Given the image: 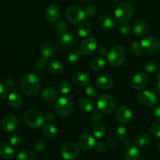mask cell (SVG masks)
Wrapping results in <instances>:
<instances>
[{
	"instance_id": "39",
	"label": "cell",
	"mask_w": 160,
	"mask_h": 160,
	"mask_svg": "<svg viewBox=\"0 0 160 160\" xmlns=\"http://www.w3.org/2000/svg\"><path fill=\"white\" fill-rule=\"evenodd\" d=\"M116 136L120 141H123L126 139L127 136H128V130L124 125H120L117 129L116 131Z\"/></svg>"
},
{
	"instance_id": "56",
	"label": "cell",
	"mask_w": 160,
	"mask_h": 160,
	"mask_svg": "<svg viewBox=\"0 0 160 160\" xmlns=\"http://www.w3.org/2000/svg\"><path fill=\"white\" fill-rule=\"evenodd\" d=\"M156 89L157 91V93H159L160 94V82H157L156 84Z\"/></svg>"
},
{
	"instance_id": "8",
	"label": "cell",
	"mask_w": 160,
	"mask_h": 160,
	"mask_svg": "<svg viewBox=\"0 0 160 160\" xmlns=\"http://www.w3.org/2000/svg\"><path fill=\"white\" fill-rule=\"evenodd\" d=\"M79 146L76 143L69 141L65 143L61 147V156L65 160H73L79 155Z\"/></svg>"
},
{
	"instance_id": "46",
	"label": "cell",
	"mask_w": 160,
	"mask_h": 160,
	"mask_svg": "<svg viewBox=\"0 0 160 160\" xmlns=\"http://www.w3.org/2000/svg\"><path fill=\"white\" fill-rule=\"evenodd\" d=\"M4 86H6V88L7 89V90H13L14 89H16V84L14 83L13 79L10 78H6V80L4 81Z\"/></svg>"
},
{
	"instance_id": "14",
	"label": "cell",
	"mask_w": 160,
	"mask_h": 160,
	"mask_svg": "<svg viewBox=\"0 0 160 160\" xmlns=\"http://www.w3.org/2000/svg\"><path fill=\"white\" fill-rule=\"evenodd\" d=\"M148 83V75L144 72H138L131 79V86L137 90L143 89Z\"/></svg>"
},
{
	"instance_id": "2",
	"label": "cell",
	"mask_w": 160,
	"mask_h": 160,
	"mask_svg": "<svg viewBox=\"0 0 160 160\" xmlns=\"http://www.w3.org/2000/svg\"><path fill=\"white\" fill-rule=\"evenodd\" d=\"M134 14V7L129 3H123L118 5L114 12L117 21L120 24H126L131 20Z\"/></svg>"
},
{
	"instance_id": "40",
	"label": "cell",
	"mask_w": 160,
	"mask_h": 160,
	"mask_svg": "<svg viewBox=\"0 0 160 160\" xmlns=\"http://www.w3.org/2000/svg\"><path fill=\"white\" fill-rule=\"evenodd\" d=\"M33 147L35 151L37 152H42L45 149V142L44 140L38 138V139H36L35 141L33 143Z\"/></svg>"
},
{
	"instance_id": "6",
	"label": "cell",
	"mask_w": 160,
	"mask_h": 160,
	"mask_svg": "<svg viewBox=\"0 0 160 160\" xmlns=\"http://www.w3.org/2000/svg\"><path fill=\"white\" fill-rule=\"evenodd\" d=\"M55 110L61 118H67L73 111V104L71 100L67 97H59L56 102Z\"/></svg>"
},
{
	"instance_id": "32",
	"label": "cell",
	"mask_w": 160,
	"mask_h": 160,
	"mask_svg": "<svg viewBox=\"0 0 160 160\" xmlns=\"http://www.w3.org/2000/svg\"><path fill=\"white\" fill-rule=\"evenodd\" d=\"M16 160H37V155L31 151L24 150L17 154Z\"/></svg>"
},
{
	"instance_id": "13",
	"label": "cell",
	"mask_w": 160,
	"mask_h": 160,
	"mask_svg": "<svg viewBox=\"0 0 160 160\" xmlns=\"http://www.w3.org/2000/svg\"><path fill=\"white\" fill-rule=\"evenodd\" d=\"M116 118L120 124L128 123L132 119L131 110L125 105L120 106L116 111Z\"/></svg>"
},
{
	"instance_id": "33",
	"label": "cell",
	"mask_w": 160,
	"mask_h": 160,
	"mask_svg": "<svg viewBox=\"0 0 160 160\" xmlns=\"http://www.w3.org/2000/svg\"><path fill=\"white\" fill-rule=\"evenodd\" d=\"M43 134L47 138H53L56 135V127L52 123H47L43 126Z\"/></svg>"
},
{
	"instance_id": "19",
	"label": "cell",
	"mask_w": 160,
	"mask_h": 160,
	"mask_svg": "<svg viewBox=\"0 0 160 160\" xmlns=\"http://www.w3.org/2000/svg\"><path fill=\"white\" fill-rule=\"evenodd\" d=\"M95 83L99 89H108L113 85V78L108 74H102L97 77Z\"/></svg>"
},
{
	"instance_id": "51",
	"label": "cell",
	"mask_w": 160,
	"mask_h": 160,
	"mask_svg": "<svg viewBox=\"0 0 160 160\" xmlns=\"http://www.w3.org/2000/svg\"><path fill=\"white\" fill-rule=\"evenodd\" d=\"M7 93L8 90L6 88V86L2 83H0V100L4 99L7 96Z\"/></svg>"
},
{
	"instance_id": "38",
	"label": "cell",
	"mask_w": 160,
	"mask_h": 160,
	"mask_svg": "<svg viewBox=\"0 0 160 160\" xmlns=\"http://www.w3.org/2000/svg\"><path fill=\"white\" fill-rule=\"evenodd\" d=\"M131 49L133 51V53H134V55L138 56H142V53H143V49H142L141 43H139L137 41H133L131 43Z\"/></svg>"
},
{
	"instance_id": "49",
	"label": "cell",
	"mask_w": 160,
	"mask_h": 160,
	"mask_svg": "<svg viewBox=\"0 0 160 160\" xmlns=\"http://www.w3.org/2000/svg\"><path fill=\"white\" fill-rule=\"evenodd\" d=\"M84 13H85V15L87 16V17H92L95 14V13H96V9H95V8L94 7V6H89L86 7L85 10H84Z\"/></svg>"
},
{
	"instance_id": "16",
	"label": "cell",
	"mask_w": 160,
	"mask_h": 160,
	"mask_svg": "<svg viewBox=\"0 0 160 160\" xmlns=\"http://www.w3.org/2000/svg\"><path fill=\"white\" fill-rule=\"evenodd\" d=\"M18 125V120L13 115H7L2 119V128L5 132L11 133L17 129Z\"/></svg>"
},
{
	"instance_id": "3",
	"label": "cell",
	"mask_w": 160,
	"mask_h": 160,
	"mask_svg": "<svg viewBox=\"0 0 160 160\" xmlns=\"http://www.w3.org/2000/svg\"><path fill=\"white\" fill-rule=\"evenodd\" d=\"M126 60V52L123 46L120 45H114L107 55V61L112 67L121 66Z\"/></svg>"
},
{
	"instance_id": "24",
	"label": "cell",
	"mask_w": 160,
	"mask_h": 160,
	"mask_svg": "<svg viewBox=\"0 0 160 160\" xmlns=\"http://www.w3.org/2000/svg\"><path fill=\"white\" fill-rule=\"evenodd\" d=\"M98 24L103 30L110 31L115 27V20L111 16L103 15L98 20Z\"/></svg>"
},
{
	"instance_id": "36",
	"label": "cell",
	"mask_w": 160,
	"mask_h": 160,
	"mask_svg": "<svg viewBox=\"0 0 160 160\" xmlns=\"http://www.w3.org/2000/svg\"><path fill=\"white\" fill-rule=\"evenodd\" d=\"M57 89L59 93L62 95H67L70 93V84L67 81H61L58 84Z\"/></svg>"
},
{
	"instance_id": "54",
	"label": "cell",
	"mask_w": 160,
	"mask_h": 160,
	"mask_svg": "<svg viewBox=\"0 0 160 160\" xmlns=\"http://www.w3.org/2000/svg\"><path fill=\"white\" fill-rule=\"evenodd\" d=\"M44 119L48 122H52L55 119V115L52 112H48L44 115Z\"/></svg>"
},
{
	"instance_id": "48",
	"label": "cell",
	"mask_w": 160,
	"mask_h": 160,
	"mask_svg": "<svg viewBox=\"0 0 160 160\" xmlns=\"http://www.w3.org/2000/svg\"><path fill=\"white\" fill-rule=\"evenodd\" d=\"M120 33L124 36H129L130 34L131 33V29L130 28L129 25L128 24H123L120 27Z\"/></svg>"
},
{
	"instance_id": "22",
	"label": "cell",
	"mask_w": 160,
	"mask_h": 160,
	"mask_svg": "<svg viewBox=\"0 0 160 160\" xmlns=\"http://www.w3.org/2000/svg\"><path fill=\"white\" fill-rule=\"evenodd\" d=\"M59 93V91L56 88L52 87V86H48L42 91V97L45 101L52 102L56 100H58Z\"/></svg>"
},
{
	"instance_id": "5",
	"label": "cell",
	"mask_w": 160,
	"mask_h": 160,
	"mask_svg": "<svg viewBox=\"0 0 160 160\" xmlns=\"http://www.w3.org/2000/svg\"><path fill=\"white\" fill-rule=\"evenodd\" d=\"M96 105L100 112L110 114L115 111L117 104L113 97L109 94H103L98 98Z\"/></svg>"
},
{
	"instance_id": "43",
	"label": "cell",
	"mask_w": 160,
	"mask_h": 160,
	"mask_svg": "<svg viewBox=\"0 0 160 160\" xmlns=\"http://www.w3.org/2000/svg\"><path fill=\"white\" fill-rule=\"evenodd\" d=\"M150 133L156 138H160V125L158 123H153L150 126Z\"/></svg>"
},
{
	"instance_id": "21",
	"label": "cell",
	"mask_w": 160,
	"mask_h": 160,
	"mask_svg": "<svg viewBox=\"0 0 160 160\" xmlns=\"http://www.w3.org/2000/svg\"><path fill=\"white\" fill-rule=\"evenodd\" d=\"M148 31V25L144 20H137L134 21L132 26V31L137 37H142L145 35Z\"/></svg>"
},
{
	"instance_id": "45",
	"label": "cell",
	"mask_w": 160,
	"mask_h": 160,
	"mask_svg": "<svg viewBox=\"0 0 160 160\" xmlns=\"http://www.w3.org/2000/svg\"><path fill=\"white\" fill-rule=\"evenodd\" d=\"M47 64H48L47 58L44 57V56H42V57L38 58V59L36 61L35 67L36 68L38 69V70H42V69H44L45 67H46Z\"/></svg>"
},
{
	"instance_id": "34",
	"label": "cell",
	"mask_w": 160,
	"mask_h": 160,
	"mask_svg": "<svg viewBox=\"0 0 160 160\" xmlns=\"http://www.w3.org/2000/svg\"><path fill=\"white\" fill-rule=\"evenodd\" d=\"M92 132H93L94 136L96 138H102L104 136L106 133V127L102 123L97 122L93 125L92 128Z\"/></svg>"
},
{
	"instance_id": "35",
	"label": "cell",
	"mask_w": 160,
	"mask_h": 160,
	"mask_svg": "<svg viewBox=\"0 0 160 160\" xmlns=\"http://www.w3.org/2000/svg\"><path fill=\"white\" fill-rule=\"evenodd\" d=\"M135 144L138 146H145L151 141V138L146 133H140L135 137Z\"/></svg>"
},
{
	"instance_id": "10",
	"label": "cell",
	"mask_w": 160,
	"mask_h": 160,
	"mask_svg": "<svg viewBox=\"0 0 160 160\" xmlns=\"http://www.w3.org/2000/svg\"><path fill=\"white\" fill-rule=\"evenodd\" d=\"M138 100L142 105L145 107H153L157 103V97L154 93L145 90L138 94Z\"/></svg>"
},
{
	"instance_id": "26",
	"label": "cell",
	"mask_w": 160,
	"mask_h": 160,
	"mask_svg": "<svg viewBox=\"0 0 160 160\" xmlns=\"http://www.w3.org/2000/svg\"><path fill=\"white\" fill-rule=\"evenodd\" d=\"M79 108L84 112H91L94 109V102L88 97H82L78 102Z\"/></svg>"
},
{
	"instance_id": "7",
	"label": "cell",
	"mask_w": 160,
	"mask_h": 160,
	"mask_svg": "<svg viewBox=\"0 0 160 160\" xmlns=\"http://www.w3.org/2000/svg\"><path fill=\"white\" fill-rule=\"evenodd\" d=\"M143 51L149 54H155L160 51V41L156 36H146L141 41Z\"/></svg>"
},
{
	"instance_id": "11",
	"label": "cell",
	"mask_w": 160,
	"mask_h": 160,
	"mask_svg": "<svg viewBox=\"0 0 160 160\" xmlns=\"http://www.w3.org/2000/svg\"><path fill=\"white\" fill-rule=\"evenodd\" d=\"M58 42L61 47L64 49L72 48L78 42V39L76 35L71 32H67L61 35L58 39Z\"/></svg>"
},
{
	"instance_id": "52",
	"label": "cell",
	"mask_w": 160,
	"mask_h": 160,
	"mask_svg": "<svg viewBox=\"0 0 160 160\" xmlns=\"http://www.w3.org/2000/svg\"><path fill=\"white\" fill-rule=\"evenodd\" d=\"M95 149L97 152H98V153H103V152H106V146L103 144H102V143H98V144H95Z\"/></svg>"
},
{
	"instance_id": "47",
	"label": "cell",
	"mask_w": 160,
	"mask_h": 160,
	"mask_svg": "<svg viewBox=\"0 0 160 160\" xmlns=\"http://www.w3.org/2000/svg\"><path fill=\"white\" fill-rule=\"evenodd\" d=\"M102 119V112H100L99 111H95L91 114V120L92 122H99L100 120Z\"/></svg>"
},
{
	"instance_id": "53",
	"label": "cell",
	"mask_w": 160,
	"mask_h": 160,
	"mask_svg": "<svg viewBox=\"0 0 160 160\" xmlns=\"http://www.w3.org/2000/svg\"><path fill=\"white\" fill-rule=\"evenodd\" d=\"M109 52V51L108 50V49L105 46H101L98 49V54L100 55V56H107Z\"/></svg>"
},
{
	"instance_id": "58",
	"label": "cell",
	"mask_w": 160,
	"mask_h": 160,
	"mask_svg": "<svg viewBox=\"0 0 160 160\" xmlns=\"http://www.w3.org/2000/svg\"><path fill=\"white\" fill-rule=\"evenodd\" d=\"M112 2H113L114 3H120V1H121V0H112Z\"/></svg>"
},
{
	"instance_id": "1",
	"label": "cell",
	"mask_w": 160,
	"mask_h": 160,
	"mask_svg": "<svg viewBox=\"0 0 160 160\" xmlns=\"http://www.w3.org/2000/svg\"><path fill=\"white\" fill-rule=\"evenodd\" d=\"M40 78L34 73H27L22 77L20 82V89L22 92L29 97L38 95L40 91Z\"/></svg>"
},
{
	"instance_id": "18",
	"label": "cell",
	"mask_w": 160,
	"mask_h": 160,
	"mask_svg": "<svg viewBox=\"0 0 160 160\" xmlns=\"http://www.w3.org/2000/svg\"><path fill=\"white\" fill-rule=\"evenodd\" d=\"M40 52L42 56L45 58H50L56 53V46L51 41H46L41 44Z\"/></svg>"
},
{
	"instance_id": "42",
	"label": "cell",
	"mask_w": 160,
	"mask_h": 160,
	"mask_svg": "<svg viewBox=\"0 0 160 160\" xmlns=\"http://www.w3.org/2000/svg\"><path fill=\"white\" fill-rule=\"evenodd\" d=\"M85 92L89 97H95L98 95V89L93 85H88Z\"/></svg>"
},
{
	"instance_id": "59",
	"label": "cell",
	"mask_w": 160,
	"mask_h": 160,
	"mask_svg": "<svg viewBox=\"0 0 160 160\" xmlns=\"http://www.w3.org/2000/svg\"><path fill=\"white\" fill-rule=\"evenodd\" d=\"M159 154H160V143H159Z\"/></svg>"
},
{
	"instance_id": "27",
	"label": "cell",
	"mask_w": 160,
	"mask_h": 160,
	"mask_svg": "<svg viewBox=\"0 0 160 160\" xmlns=\"http://www.w3.org/2000/svg\"><path fill=\"white\" fill-rule=\"evenodd\" d=\"M48 68L53 75H59L63 72V64L58 60H53L49 62Z\"/></svg>"
},
{
	"instance_id": "41",
	"label": "cell",
	"mask_w": 160,
	"mask_h": 160,
	"mask_svg": "<svg viewBox=\"0 0 160 160\" xmlns=\"http://www.w3.org/2000/svg\"><path fill=\"white\" fill-rule=\"evenodd\" d=\"M8 141H9V144L11 145L14 146V147H17V146L20 145V144L21 143V138H20V136L18 134L13 133V134H11L9 136Z\"/></svg>"
},
{
	"instance_id": "37",
	"label": "cell",
	"mask_w": 160,
	"mask_h": 160,
	"mask_svg": "<svg viewBox=\"0 0 160 160\" xmlns=\"http://www.w3.org/2000/svg\"><path fill=\"white\" fill-rule=\"evenodd\" d=\"M158 64L155 61H149L145 64V71L148 74H153L157 71Z\"/></svg>"
},
{
	"instance_id": "20",
	"label": "cell",
	"mask_w": 160,
	"mask_h": 160,
	"mask_svg": "<svg viewBox=\"0 0 160 160\" xmlns=\"http://www.w3.org/2000/svg\"><path fill=\"white\" fill-rule=\"evenodd\" d=\"M72 80L73 83L79 86H87L90 83V76L88 74L82 71L74 72L72 75Z\"/></svg>"
},
{
	"instance_id": "57",
	"label": "cell",
	"mask_w": 160,
	"mask_h": 160,
	"mask_svg": "<svg viewBox=\"0 0 160 160\" xmlns=\"http://www.w3.org/2000/svg\"><path fill=\"white\" fill-rule=\"evenodd\" d=\"M156 79L158 82H160V72H157V74H156Z\"/></svg>"
},
{
	"instance_id": "55",
	"label": "cell",
	"mask_w": 160,
	"mask_h": 160,
	"mask_svg": "<svg viewBox=\"0 0 160 160\" xmlns=\"http://www.w3.org/2000/svg\"><path fill=\"white\" fill-rule=\"evenodd\" d=\"M153 116L155 119L160 123V107H156L153 111Z\"/></svg>"
},
{
	"instance_id": "12",
	"label": "cell",
	"mask_w": 160,
	"mask_h": 160,
	"mask_svg": "<svg viewBox=\"0 0 160 160\" xmlns=\"http://www.w3.org/2000/svg\"><path fill=\"white\" fill-rule=\"evenodd\" d=\"M97 49V41L94 37H87L81 45V53L86 56H91L95 52Z\"/></svg>"
},
{
	"instance_id": "28",
	"label": "cell",
	"mask_w": 160,
	"mask_h": 160,
	"mask_svg": "<svg viewBox=\"0 0 160 160\" xmlns=\"http://www.w3.org/2000/svg\"><path fill=\"white\" fill-rule=\"evenodd\" d=\"M14 151L8 144L1 143L0 144V156L5 159H10L13 157Z\"/></svg>"
},
{
	"instance_id": "44",
	"label": "cell",
	"mask_w": 160,
	"mask_h": 160,
	"mask_svg": "<svg viewBox=\"0 0 160 160\" xmlns=\"http://www.w3.org/2000/svg\"><path fill=\"white\" fill-rule=\"evenodd\" d=\"M55 28H56V31H57L58 33H59L60 35H62L67 33V25L65 22L60 21L58 22V23L56 24V26H55Z\"/></svg>"
},
{
	"instance_id": "50",
	"label": "cell",
	"mask_w": 160,
	"mask_h": 160,
	"mask_svg": "<svg viewBox=\"0 0 160 160\" xmlns=\"http://www.w3.org/2000/svg\"><path fill=\"white\" fill-rule=\"evenodd\" d=\"M106 142H107V144L109 145V147H112V148L115 149L117 147V141L113 137H112V136H107L106 137Z\"/></svg>"
},
{
	"instance_id": "29",
	"label": "cell",
	"mask_w": 160,
	"mask_h": 160,
	"mask_svg": "<svg viewBox=\"0 0 160 160\" xmlns=\"http://www.w3.org/2000/svg\"><path fill=\"white\" fill-rule=\"evenodd\" d=\"M106 61L102 56H95L91 61V68L94 71H100L105 67Z\"/></svg>"
},
{
	"instance_id": "23",
	"label": "cell",
	"mask_w": 160,
	"mask_h": 160,
	"mask_svg": "<svg viewBox=\"0 0 160 160\" xmlns=\"http://www.w3.org/2000/svg\"><path fill=\"white\" fill-rule=\"evenodd\" d=\"M141 157V150L138 146L131 144L127 147L124 152L125 160H139Z\"/></svg>"
},
{
	"instance_id": "30",
	"label": "cell",
	"mask_w": 160,
	"mask_h": 160,
	"mask_svg": "<svg viewBox=\"0 0 160 160\" xmlns=\"http://www.w3.org/2000/svg\"><path fill=\"white\" fill-rule=\"evenodd\" d=\"M82 54L81 50H73L71 53H70V54L67 56V61L69 64H78L79 61H81V60L82 59Z\"/></svg>"
},
{
	"instance_id": "25",
	"label": "cell",
	"mask_w": 160,
	"mask_h": 160,
	"mask_svg": "<svg viewBox=\"0 0 160 160\" xmlns=\"http://www.w3.org/2000/svg\"><path fill=\"white\" fill-rule=\"evenodd\" d=\"M7 102L11 108H19L22 105V98L20 94L15 92H12L8 96Z\"/></svg>"
},
{
	"instance_id": "17",
	"label": "cell",
	"mask_w": 160,
	"mask_h": 160,
	"mask_svg": "<svg viewBox=\"0 0 160 160\" xmlns=\"http://www.w3.org/2000/svg\"><path fill=\"white\" fill-rule=\"evenodd\" d=\"M61 15V9L57 5H50L45 9V18L49 23H56Z\"/></svg>"
},
{
	"instance_id": "4",
	"label": "cell",
	"mask_w": 160,
	"mask_h": 160,
	"mask_svg": "<svg viewBox=\"0 0 160 160\" xmlns=\"http://www.w3.org/2000/svg\"><path fill=\"white\" fill-rule=\"evenodd\" d=\"M23 119L26 125L31 129H39L45 122L42 113L34 109L28 110L23 115Z\"/></svg>"
},
{
	"instance_id": "31",
	"label": "cell",
	"mask_w": 160,
	"mask_h": 160,
	"mask_svg": "<svg viewBox=\"0 0 160 160\" xmlns=\"http://www.w3.org/2000/svg\"><path fill=\"white\" fill-rule=\"evenodd\" d=\"M77 31H78V34L79 36H81V37H86L91 31L90 23L88 21L81 22L78 25V28H77Z\"/></svg>"
},
{
	"instance_id": "15",
	"label": "cell",
	"mask_w": 160,
	"mask_h": 160,
	"mask_svg": "<svg viewBox=\"0 0 160 160\" xmlns=\"http://www.w3.org/2000/svg\"><path fill=\"white\" fill-rule=\"evenodd\" d=\"M78 146L83 150H91L95 146V140L92 135L88 133H84L78 138Z\"/></svg>"
},
{
	"instance_id": "9",
	"label": "cell",
	"mask_w": 160,
	"mask_h": 160,
	"mask_svg": "<svg viewBox=\"0 0 160 160\" xmlns=\"http://www.w3.org/2000/svg\"><path fill=\"white\" fill-rule=\"evenodd\" d=\"M66 18L72 24L81 23L85 18V13L78 6H70L66 11Z\"/></svg>"
}]
</instances>
